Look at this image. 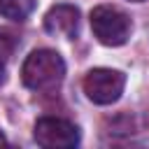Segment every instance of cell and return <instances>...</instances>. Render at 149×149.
<instances>
[{
  "instance_id": "6da1fadb",
  "label": "cell",
  "mask_w": 149,
  "mask_h": 149,
  "mask_svg": "<svg viewBox=\"0 0 149 149\" xmlns=\"http://www.w3.org/2000/svg\"><path fill=\"white\" fill-rule=\"evenodd\" d=\"M65 77V61L54 49H35L21 68V79L33 91H51Z\"/></svg>"
},
{
  "instance_id": "7a4b0ae2",
  "label": "cell",
  "mask_w": 149,
  "mask_h": 149,
  "mask_svg": "<svg viewBox=\"0 0 149 149\" xmlns=\"http://www.w3.org/2000/svg\"><path fill=\"white\" fill-rule=\"evenodd\" d=\"M91 28L100 44L105 47H121L130 37V19L112 7V5H98L91 12Z\"/></svg>"
},
{
  "instance_id": "3957f363",
  "label": "cell",
  "mask_w": 149,
  "mask_h": 149,
  "mask_svg": "<svg viewBox=\"0 0 149 149\" xmlns=\"http://www.w3.org/2000/svg\"><path fill=\"white\" fill-rule=\"evenodd\" d=\"M126 88V74L112 68H95L84 77V93L95 105H112Z\"/></svg>"
},
{
  "instance_id": "277c9868",
  "label": "cell",
  "mask_w": 149,
  "mask_h": 149,
  "mask_svg": "<svg viewBox=\"0 0 149 149\" xmlns=\"http://www.w3.org/2000/svg\"><path fill=\"white\" fill-rule=\"evenodd\" d=\"M35 142L47 149H70L79 144V130L65 119L42 116L35 121Z\"/></svg>"
},
{
  "instance_id": "5b68a950",
  "label": "cell",
  "mask_w": 149,
  "mask_h": 149,
  "mask_svg": "<svg viewBox=\"0 0 149 149\" xmlns=\"http://www.w3.org/2000/svg\"><path fill=\"white\" fill-rule=\"evenodd\" d=\"M44 28L49 35L72 40L79 30V9L74 5H68V2L54 5L44 16Z\"/></svg>"
},
{
  "instance_id": "8992f818",
  "label": "cell",
  "mask_w": 149,
  "mask_h": 149,
  "mask_svg": "<svg viewBox=\"0 0 149 149\" xmlns=\"http://www.w3.org/2000/svg\"><path fill=\"white\" fill-rule=\"evenodd\" d=\"M37 7V0H0V14L12 21H26Z\"/></svg>"
},
{
  "instance_id": "52a82bcc",
  "label": "cell",
  "mask_w": 149,
  "mask_h": 149,
  "mask_svg": "<svg viewBox=\"0 0 149 149\" xmlns=\"http://www.w3.org/2000/svg\"><path fill=\"white\" fill-rule=\"evenodd\" d=\"M5 51H2V47H0V84L5 81V74H7V70H5Z\"/></svg>"
},
{
  "instance_id": "ba28073f",
  "label": "cell",
  "mask_w": 149,
  "mask_h": 149,
  "mask_svg": "<svg viewBox=\"0 0 149 149\" xmlns=\"http://www.w3.org/2000/svg\"><path fill=\"white\" fill-rule=\"evenodd\" d=\"M5 144H7V137H5V133L0 130V147H5Z\"/></svg>"
},
{
  "instance_id": "9c48e42d",
  "label": "cell",
  "mask_w": 149,
  "mask_h": 149,
  "mask_svg": "<svg viewBox=\"0 0 149 149\" xmlns=\"http://www.w3.org/2000/svg\"><path fill=\"white\" fill-rule=\"evenodd\" d=\"M135 2H140V0H135Z\"/></svg>"
}]
</instances>
